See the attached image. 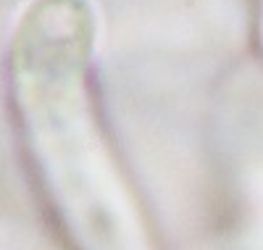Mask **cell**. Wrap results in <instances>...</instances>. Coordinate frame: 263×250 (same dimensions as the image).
<instances>
[{"label":"cell","mask_w":263,"mask_h":250,"mask_svg":"<svg viewBox=\"0 0 263 250\" xmlns=\"http://www.w3.org/2000/svg\"><path fill=\"white\" fill-rule=\"evenodd\" d=\"M92 0H29L11 42V93L29 161L79 250H150L92 103Z\"/></svg>","instance_id":"6da1fadb"}]
</instances>
